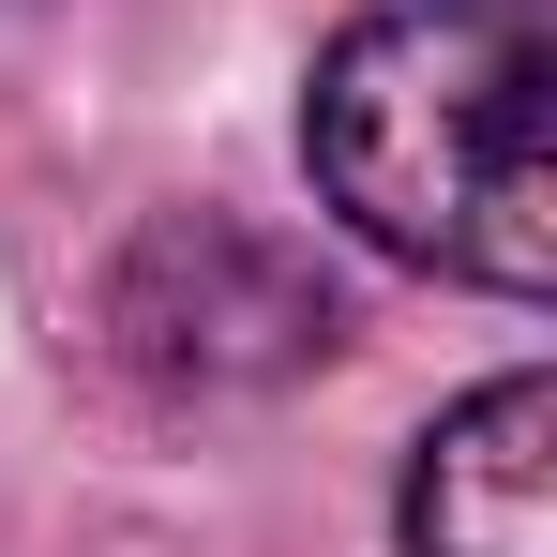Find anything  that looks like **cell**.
<instances>
[{
    "mask_svg": "<svg viewBox=\"0 0 557 557\" xmlns=\"http://www.w3.org/2000/svg\"><path fill=\"white\" fill-rule=\"evenodd\" d=\"M317 196L376 257L528 301L557 272V166H543V15L528 0H376L317 46L301 91Z\"/></svg>",
    "mask_w": 557,
    "mask_h": 557,
    "instance_id": "cell-1",
    "label": "cell"
},
{
    "mask_svg": "<svg viewBox=\"0 0 557 557\" xmlns=\"http://www.w3.org/2000/svg\"><path fill=\"white\" fill-rule=\"evenodd\" d=\"M407 557H557V392L482 376L407 467Z\"/></svg>",
    "mask_w": 557,
    "mask_h": 557,
    "instance_id": "cell-2",
    "label": "cell"
}]
</instances>
